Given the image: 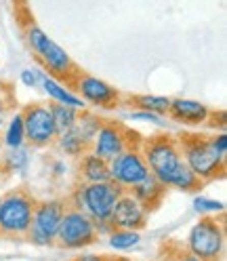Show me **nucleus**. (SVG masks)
<instances>
[{"label": "nucleus", "mask_w": 227, "mask_h": 261, "mask_svg": "<svg viewBox=\"0 0 227 261\" xmlns=\"http://www.w3.org/2000/svg\"><path fill=\"white\" fill-rule=\"evenodd\" d=\"M164 194H166V186L162 181H158L154 175H148L143 181L133 186V194L131 196H135L145 211H154V208L160 206Z\"/></svg>", "instance_id": "nucleus-15"}, {"label": "nucleus", "mask_w": 227, "mask_h": 261, "mask_svg": "<svg viewBox=\"0 0 227 261\" xmlns=\"http://www.w3.org/2000/svg\"><path fill=\"white\" fill-rule=\"evenodd\" d=\"M48 110H51V116H53V124H55L57 137L70 133L72 126H74V122H76V114H78V112H76L72 106H66V103L61 106L59 101L51 103V106H48Z\"/></svg>", "instance_id": "nucleus-18"}, {"label": "nucleus", "mask_w": 227, "mask_h": 261, "mask_svg": "<svg viewBox=\"0 0 227 261\" xmlns=\"http://www.w3.org/2000/svg\"><path fill=\"white\" fill-rule=\"evenodd\" d=\"M55 238L61 249H80V247L97 242V238H99V227H97L95 219L89 217L84 211L66 208Z\"/></svg>", "instance_id": "nucleus-6"}, {"label": "nucleus", "mask_w": 227, "mask_h": 261, "mask_svg": "<svg viewBox=\"0 0 227 261\" xmlns=\"http://www.w3.org/2000/svg\"><path fill=\"white\" fill-rule=\"evenodd\" d=\"M0 110H3V97H0Z\"/></svg>", "instance_id": "nucleus-31"}, {"label": "nucleus", "mask_w": 227, "mask_h": 261, "mask_svg": "<svg viewBox=\"0 0 227 261\" xmlns=\"http://www.w3.org/2000/svg\"><path fill=\"white\" fill-rule=\"evenodd\" d=\"M213 148L217 150V154L225 156V152H227V135H219V137H213Z\"/></svg>", "instance_id": "nucleus-28"}, {"label": "nucleus", "mask_w": 227, "mask_h": 261, "mask_svg": "<svg viewBox=\"0 0 227 261\" xmlns=\"http://www.w3.org/2000/svg\"><path fill=\"white\" fill-rule=\"evenodd\" d=\"M36 200L23 190L11 192L0 200V234L19 238L27 236L34 219Z\"/></svg>", "instance_id": "nucleus-4"}, {"label": "nucleus", "mask_w": 227, "mask_h": 261, "mask_svg": "<svg viewBox=\"0 0 227 261\" xmlns=\"http://www.w3.org/2000/svg\"><path fill=\"white\" fill-rule=\"evenodd\" d=\"M21 141H23V120H21V116H15L11 120L9 133H7V145H11V148H19Z\"/></svg>", "instance_id": "nucleus-25"}, {"label": "nucleus", "mask_w": 227, "mask_h": 261, "mask_svg": "<svg viewBox=\"0 0 227 261\" xmlns=\"http://www.w3.org/2000/svg\"><path fill=\"white\" fill-rule=\"evenodd\" d=\"M158 261H200L189 251L187 244L177 238H166L158 247Z\"/></svg>", "instance_id": "nucleus-16"}, {"label": "nucleus", "mask_w": 227, "mask_h": 261, "mask_svg": "<svg viewBox=\"0 0 227 261\" xmlns=\"http://www.w3.org/2000/svg\"><path fill=\"white\" fill-rule=\"evenodd\" d=\"M122 194V188L118 181L107 179V181H95L84 188H78L76 192V208L89 211L95 223L109 221V215L114 211L118 196Z\"/></svg>", "instance_id": "nucleus-5"}, {"label": "nucleus", "mask_w": 227, "mask_h": 261, "mask_svg": "<svg viewBox=\"0 0 227 261\" xmlns=\"http://www.w3.org/2000/svg\"><path fill=\"white\" fill-rule=\"evenodd\" d=\"M133 118H135V120H150V122H160V120L156 118V114H152V112H137V114H133Z\"/></svg>", "instance_id": "nucleus-30"}, {"label": "nucleus", "mask_w": 227, "mask_h": 261, "mask_svg": "<svg viewBox=\"0 0 227 261\" xmlns=\"http://www.w3.org/2000/svg\"><path fill=\"white\" fill-rule=\"evenodd\" d=\"M25 162H27V154H25V150L13 148V150L7 154L5 169H7V171H19V169L25 167Z\"/></svg>", "instance_id": "nucleus-26"}, {"label": "nucleus", "mask_w": 227, "mask_h": 261, "mask_svg": "<svg viewBox=\"0 0 227 261\" xmlns=\"http://www.w3.org/2000/svg\"><path fill=\"white\" fill-rule=\"evenodd\" d=\"M179 150L183 152L185 165L196 173L202 181L225 177V156L217 154L213 148V139L206 135H193V133H181L177 137Z\"/></svg>", "instance_id": "nucleus-1"}, {"label": "nucleus", "mask_w": 227, "mask_h": 261, "mask_svg": "<svg viewBox=\"0 0 227 261\" xmlns=\"http://www.w3.org/2000/svg\"><path fill=\"white\" fill-rule=\"evenodd\" d=\"M196 208L200 211H213V213H217V211H223L225 206L221 204V202H217V200H208V198H198L196 200Z\"/></svg>", "instance_id": "nucleus-27"}, {"label": "nucleus", "mask_w": 227, "mask_h": 261, "mask_svg": "<svg viewBox=\"0 0 227 261\" xmlns=\"http://www.w3.org/2000/svg\"><path fill=\"white\" fill-rule=\"evenodd\" d=\"M66 213V204L61 200H48V202H36L34 206V219L27 232V238L38 244H53V238L57 234V227L61 223V217Z\"/></svg>", "instance_id": "nucleus-10"}, {"label": "nucleus", "mask_w": 227, "mask_h": 261, "mask_svg": "<svg viewBox=\"0 0 227 261\" xmlns=\"http://www.w3.org/2000/svg\"><path fill=\"white\" fill-rule=\"evenodd\" d=\"M80 173H82V177L91 184L107 181V179H111L109 177V165L97 154H87L82 158V162H80Z\"/></svg>", "instance_id": "nucleus-17"}, {"label": "nucleus", "mask_w": 227, "mask_h": 261, "mask_svg": "<svg viewBox=\"0 0 227 261\" xmlns=\"http://www.w3.org/2000/svg\"><path fill=\"white\" fill-rule=\"evenodd\" d=\"M225 242V225L215 217H202L189 234L187 247L200 261H221Z\"/></svg>", "instance_id": "nucleus-8"}, {"label": "nucleus", "mask_w": 227, "mask_h": 261, "mask_svg": "<svg viewBox=\"0 0 227 261\" xmlns=\"http://www.w3.org/2000/svg\"><path fill=\"white\" fill-rule=\"evenodd\" d=\"M21 120H23V137L30 141L32 148H44L57 137L51 110L42 103L25 106Z\"/></svg>", "instance_id": "nucleus-9"}, {"label": "nucleus", "mask_w": 227, "mask_h": 261, "mask_svg": "<svg viewBox=\"0 0 227 261\" xmlns=\"http://www.w3.org/2000/svg\"><path fill=\"white\" fill-rule=\"evenodd\" d=\"M21 80H23L25 87H34V85H36V72L23 70V72H21Z\"/></svg>", "instance_id": "nucleus-29"}, {"label": "nucleus", "mask_w": 227, "mask_h": 261, "mask_svg": "<svg viewBox=\"0 0 227 261\" xmlns=\"http://www.w3.org/2000/svg\"><path fill=\"white\" fill-rule=\"evenodd\" d=\"M148 221V211L131 194H120L109 215V225L116 230H141Z\"/></svg>", "instance_id": "nucleus-12"}, {"label": "nucleus", "mask_w": 227, "mask_h": 261, "mask_svg": "<svg viewBox=\"0 0 227 261\" xmlns=\"http://www.w3.org/2000/svg\"><path fill=\"white\" fill-rule=\"evenodd\" d=\"M93 143H87L84 139H80L78 135H74L72 130L66 135H61V148L66 150V154H72V156H80V154H87V150L91 148Z\"/></svg>", "instance_id": "nucleus-23"}, {"label": "nucleus", "mask_w": 227, "mask_h": 261, "mask_svg": "<svg viewBox=\"0 0 227 261\" xmlns=\"http://www.w3.org/2000/svg\"><path fill=\"white\" fill-rule=\"evenodd\" d=\"M0 126H3V116H0Z\"/></svg>", "instance_id": "nucleus-32"}, {"label": "nucleus", "mask_w": 227, "mask_h": 261, "mask_svg": "<svg viewBox=\"0 0 227 261\" xmlns=\"http://www.w3.org/2000/svg\"><path fill=\"white\" fill-rule=\"evenodd\" d=\"M109 167V177L120 186H135L143 181L150 175V169L139 150H124L120 156H116Z\"/></svg>", "instance_id": "nucleus-11"}, {"label": "nucleus", "mask_w": 227, "mask_h": 261, "mask_svg": "<svg viewBox=\"0 0 227 261\" xmlns=\"http://www.w3.org/2000/svg\"><path fill=\"white\" fill-rule=\"evenodd\" d=\"M168 186L179 188V190H185V192H198V190H202L204 181L185 165V160H183V165L177 169V173L173 175V179H171Z\"/></svg>", "instance_id": "nucleus-21"}, {"label": "nucleus", "mask_w": 227, "mask_h": 261, "mask_svg": "<svg viewBox=\"0 0 227 261\" xmlns=\"http://www.w3.org/2000/svg\"><path fill=\"white\" fill-rule=\"evenodd\" d=\"M97 141H95V154L103 158L105 162L120 156L124 150H139L141 139L139 133L131 130L128 126L120 122H111L101 118V126L97 130Z\"/></svg>", "instance_id": "nucleus-7"}, {"label": "nucleus", "mask_w": 227, "mask_h": 261, "mask_svg": "<svg viewBox=\"0 0 227 261\" xmlns=\"http://www.w3.org/2000/svg\"><path fill=\"white\" fill-rule=\"evenodd\" d=\"M168 116L181 124H202L206 122V116H208V108L198 103V101H191V99H177V101H171L168 103Z\"/></svg>", "instance_id": "nucleus-14"}, {"label": "nucleus", "mask_w": 227, "mask_h": 261, "mask_svg": "<svg viewBox=\"0 0 227 261\" xmlns=\"http://www.w3.org/2000/svg\"><path fill=\"white\" fill-rule=\"evenodd\" d=\"M139 150L143 152V160H145V165H148V169L152 171V175L168 188L173 175L183 165L177 137L166 135V133L164 135H152V137L141 141Z\"/></svg>", "instance_id": "nucleus-3"}, {"label": "nucleus", "mask_w": 227, "mask_h": 261, "mask_svg": "<svg viewBox=\"0 0 227 261\" xmlns=\"http://www.w3.org/2000/svg\"><path fill=\"white\" fill-rule=\"evenodd\" d=\"M27 42L32 46V51H34L36 59L48 72H51L57 80H61V83H66L72 89H76V83H78V78L82 76V70L72 61V57L63 51L59 44L48 40V36H44V32L36 25H32L27 30Z\"/></svg>", "instance_id": "nucleus-2"}, {"label": "nucleus", "mask_w": 227, "mask_h": 261, "mask_svg": "<svg viewBox=\"0 0 227 261\" xmlns=\"http://www.w3.org/2000/svg\"><path fill=\"white\" fill-rule=\"evenodd\" d=\"M76 89L82 93L84 99L93 101L95 106L107 108V110H114V108H118L122 103V97H120V93L116 89L109 87L107 83H103V80H99V78L84 74V72H82V76L78 78Z\"/></svg>", "instance_id": "nucleus-13"}, {"label": "nucleus", "mask_w": 227, "mask_h": 261, "mask_svg": "<svg viewBox=\"0 0 227 261\" xmlns=\"http://www.w3.org/2000/svg\"><path fill=\"white\" fill-rule=\"evenodd\" d=\"M42 85H44V91L51 95L55 101H59V103H66V106H72V108H82V106H84L82 99H78L76 95H72L70 91H66L63 87H59L53 78L44 76V78H42Z\"/></svg>", "instance_id": "nucleus-22"}, {"label": "nucleus", "mask_w": 227, "mask_h": 261, "mask_svg": "<svg viewBox=\"0 0 227 261\" xmlns=\"http://www.w3.org/2000/svg\"><path fill=\"white\" fill-rule=\"evenodd\" d=\"M99 126H101V118H97L87 112H80V114H76V122L72 126V133L78 135L80 139H84L87 143H93V137L97 135Z\"/></svg>", "instance_id": "nucleus-19"}, {"label": "nucleus", "mask_w": 227, "mask_h": 261, "mask_svg": "<svg viewBox=\"0 0 227 261\" xmlns=\"http://www.w3.org/2000/svg\"><path fill=\"white\" fill-rule=\"evenodd\" d=\"M128 106H135L141 112H152V114H166L168 99L166 97H154V95H128L126 97Z\"/></svg>", "instance_id": "nucleus-20"}, {"label": "nucleus", "mask_w": 227, "mask_h": 261, "mask_svg": "<svg viewBox=\"0 0 227 261\" xmlns=\"http://www.w3.org/2000/svg\"><path fill=\"white\" fill-rule=\"evenodd\" d=\"M139 242V234L135 230H114L109 234V244L114 249H131Z\"/></svg>", "instance_id": "nucleus-24"}]
</instances>
